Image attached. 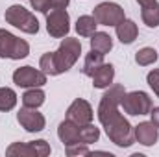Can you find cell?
Masks as SVG:
<instances>
[{"instance_id":"obj_1","label":"cell","mask_w":159,"mask_h":157,"mask_svg":"<svg viewBox=\"0 0 159 157\" xmlns=\"http://www.w3.org/2000/svg\"><path fill=\"white\" fill-rule=\"evenodd\" d=\"M81 54V43L74 37H65L56 52L43 54L39 59V69L46 76H57L74 67Z\"/></svg>"},{"instance_id":"obj_2","label":"cell","mask_w":159,"mask_h":157,"mask_svg":"<svg viewBox=\"0 0 159 157\" xmlns=\"http://www.w3.org/2000/svg\"><path fill=\"white\" fill-rule=\"evenodd\" d=\"M100 124L106 128V133H107L109 141L115 142L120 148H129V146L135 142L131 124L128 122V118L122 117L119 111L113 113L111 117H107L104 122H100Z\"/></svg>"},{"instance_id":"obj_3","label":"cell","mask_w":159,"mask_h":157,"mask_svg":"<svg viewBox=\"0 0 159 157\" xmlns=\"http://www.w3.org/2000/svg\"><path fill=\"white\" fill-rule=\"evenodd\" d=\"M4 17H6V22H7V24L19 28V30L24 32V34L34 35V34L39 32V20L35 19V15L30 13L26 7H22V6H19V4L9 6V7L6 9V15H4Z\"/></svg>"},{"instance_id":"obj_4","label":"cell","mask_w":159,"mask_h":157,"mask_svg":"<svg viewBox=\"0 0 159 157\" xmlns=\"http://www.w3.org/2000/svg\"><path fill=\"white\" fill-rule=\"evenodd\" d=\"M30 54V44L24 39L13 35L7 30H0V57L24 59Z\"/></svg>"},{"instance_id":"obj_5","label":"cell","mask_w":159,"mask_h":157,"mask_svg":"<svg viewBox=\"0 0 159 157\" xmlns=\"http://www.w3.org/2000/svg\"><path fill=\"white\" fill-rule=\"evenodd\" d=\"M120 107L124 109V113L131 117H141V115H150L154 105H152V98L144 91H131L122 96Z\"/></svg>"},{"instance_id":"obj_6","label":"cell","mask_w":159,"mask_h":157,"mask_svg":"<svg viewBox=\"0 0 159 157\" xmlns=\"http://www.w3.org/2000/svg\"><path fill=\"white\" fill-rule=\"evenodd\" d=\"M6 155L9 157H46L50 155V144L46 141H32V142H13L7 150Z\"/></svg>"},{"instance_id":"obj_7","label":"cell","mask_w":159,"mask_h":157,"mask_svg":"<svg viewBox=\"0 0 159 157\" xmlns=\"http://www.w3.org/2000/svg\"><path fill=\"white\" fill-rule=\"evenodd\" d=\"M93 17L102 26H117L119 22H122L126 19L124 17V9L115 2H102V4H98L94 7V11H93Z\"/></svg>"},{"instance_id":"obj_8","label":"cell","mask_w":159,"mask_h":157,"mask_svg":"<svg viewBox=\"0 0 159 157\" xmlns=\"http://www.w3.org/2000/svg\"><path fill=\"white\" fill-rule=\"evenodd\" d=\"M46 30L56 39L67 37L70 30V17L67 9H50L46 13Z\"/></svg>"},{"instance_id":"obj_9","label":"cell","mask_w":159,"mask_h":157,"mask_svg":"<svg viewBox=\"0 0 159 157\" xmlns=\"http://www.w3.org/2000/svg\"><path fill=\"white\" fill-rule=\"evenodd\" d=\"M13 83L17 87H24V89L43 87L46 83V74L34 67H20L13 72Z\"/></svg>"},{"instance_id":"obj_10","label":"cell","mask_w":159,"mask_h":157,"mask_svg":"<svg viewBox=\"0 0 159 157\" xmlns=\"http://www.w3.org/2000/svg\"><path fill=\"white\" fill-rule=\"evenodd\" d=\"M17 120H19V124H20L28 133L43 131V129H44V124H46L43 113H39L35 107H22V109L17 113Z\"/></svg>"},{"instance_id":"obj_11","label":"cell","mask_w":159,"mask_h":157,"mask_svg":"<svg viewBox=\"0 0 159 157\" xmlns=\"http://www.w3.org/2000/svg\"><path fill=\"white\" fill-rule=\"evenodd\" d=\"M93 117H94L93 107H91V104H89L87 100H83V98H76V100L69 105V109H67V118L72 120V122L78 124V126L91 124V122H93Z\"/></svg>"},{"instance_id":"obj_12","label":"cell","mask_w":159,"mask_h":157,"mask_svg":"<svg viewBox=\"0 0 159 157\" xmlns=\"http://www.w3.org/2000/svg\"><path fill=\"white\" fill-rule=\"evenodd\" d=\"M133 137L143 146H154L159 139V129L154 126V122H141L133 128Z\"/></svg>"},{"instance_id":"obj_13","label":"cell","mask_w":159,"mask_h":157,"mask_svg":"<svg viewBox=\"0 0 159 157\" xmlns=\"http://www.w3.org/2000/svg\"><path fill=\"white\" fill-rule=\"evenodd\" d=\"M80 128L78 124H74L72 120H63L57 128V137L59 141L65 144V146H70V144H80L81 142V137H80ZM83 144V142H81Z\"/></svg>"},{"instance_id":"obj_14","label":"cell","mask_w":159,"mask_h":157,"mask_svg":"<svg viewBox=\"0 0 159 157\" xmlns=\"http://www.w3.org/2000/svg\"><path fill=\"white\" fill-rule=\"evenodd\" d=\"M141 6V17L143 22L148 28H157L159 26V2L157 0H137Z\"/></svg>"},{"instance_id":"obj_15","label":"cell","mask_w":159,"mask_h":157,"mask_svg":"<svg viewBox=\"0 0 159 157\" xmlns=\"http://www.w3.org/2000/svg\"><path fill=\"white\" fill-rule=\"evenodd\" d=\"M91 78H93V87L94 89H107L115 79V67L111 63H102Z\"/></svg>"},{"instance_id":"obj_16","label":"cell","mask_w":159,"mask_h":157,"mask_svg":"<svg viewBox=\"0 0 159 157\" xmlns=\"http://www.w3.org/2000/svg\"><path fill=\"white\" fill-rule=\"evenodd\" d=\"M115 32H117V37H119V41L122 44H131L133 41L137 39V35H139L137 24L133 20H129V19H124L122 22H119L115 26Z\"/></svg>"},{"instance_id":"obj_17","label":"cell","mask_w":159,"mask_h":157,"mask_svg":"<svg viewBox=\"0 0 159 157\" xmlns=\"http://www.w3.org/2000/svg\"><path fill=\"white\" fill-rule=\"evenodd\" d=\"M111 48H113V39L109 37V34H106V32H94L91 35V50L100 52V54L106 56Z\"/></svg>"},{"instance_id":"obj_18","label":"cell","mask_w":159,"mask_h":157,"mask_svg":"<svg viewBox=\"0 0 159 157\" xmlns=\"http://www.w3.org/2000/svg\"><path fill=\"white\" fill-rule=\"evenodd\" d=\"M96 26H98V22L93 15H81L76 20V32L80 37H91L96 32Z\"/></svg>"},{"instance_id":"obj_19","label":"cell","mask_w":159,"mask_h":157,"mask_svg":"<svg viewBox=\"0 0 159 157\" xmlns=\"http://www.w3.org/2000/svg\"><path fill=\"white\" fill-rule=\"evenodd\" d=\"M44 104V92L41 91V87H30L24 94H22V105L24 107H41Z\"/></svg>"},{"instance_id":"obj_20","label":"cell","mask_w":159,"mask_h":157,"mask_svg":"<svg viewBox=\"0 0 159 157\" xmlns=\"http://www.w3.org/2000/svg\"><path fill=\"white\" fill-rule=\"evenodd\" d=\"M102 63H104V54L91 50V52L85 56V61H83V74L91 78V76L94 74V70H96Z\"/></svg>"},{"instance_id":"obj_21","label":"cell","mask_w":159,"mask_h":157,"mask_svg":"<svg viewBox=\"0 0 159 157\" xmlns=\"http://www.w3.org/2000/svg\"><path fill=\"white\" fill-rule=\"evenodd\" d=\"M17 105V94L9 87H0V111H11Z\"/></svg>"},{"instance_id":"obj_22","label":"cell","mask_w":159,"mask_h":157,"mask_svg":"<svg viewBox=\"0 0 159 157\" xmlns=\"http://www.w3.org/2000/svg\"><path fill=\"white\" fill-rule=\"evenodd\" d=\"M135 61H137V65H141V67L154 65V63L157 61V52H156L154 48H150V46H144V48H141V50L135 54Z\"/></svg>"},{"instance_id":"obj_23","label":"cell","mask_w":159,"mask_h":157,"mask_svg":"<svg viewBox=\"0 0 159 157\" xmlns=\"http://www.w3.org/2000/svg\"><path fill=\"white\" fill-rule=\"evenodd\" d=\"M80 137H81L83 144H93V142H96L100 139V129L96 126H93V122L85 124V126L80 128Z\"/></svg>"},{"instance_id":"obj_24","label":"cell","mask_w":159,"mask_h":157,"mask_svg":"<svg viewBox=\"0 0 159 157\" xmlns=\"http://www.w3.org/2000/svg\"><path fill=\"white\" fill-rule=\"evenodd\" d=\"M65 152H67V155H89L91 152H89V148H87V144H70V146H65Z\"/></svg>"},{"instance_id":"obj_25","label":"cell","mask_w":159,"mask_h":157,"mask_svg":"<svg viewBox=\"0 0 159 157\" xmlns=\"http://www.w3.org/2000/svg\"><path fill=\"white\" fill-rule=\"evenodd\" d=\"M146 81H148V85L152 87V91L156 92V96L159 98V69L150 70L148 76H146Z\"/></svg>"},{"instance_id":"obj_26","label":"cell","mask_w":159,"mask_h":157,"mask_svg":"<svg viewBox=\"0 0 159 157\" xmlns=\"http://www.w3.org/2000/svg\"><path fill=\"white\" fill-rule=\"evenodd\" d=\"M30 4L34 9H37L39 13H44V15L52 9V0H30Z\"/></svg>"},{"instance_id":"obj_27","label":"cell","mask_w":159,"mask_h":157,"mask_svg":"<svg viewBox=\"0 0 159 157\" xmlns=\"http://www.w3.org/2000/svg\"><path fill=\"white\" fill-rule=\"evenodd\" d=\"M70 0H52V9H65Z\"/></svg>"},{"instance_id":"obj_28","label":"cell","mask_w":159,"mask_h":157,"mask_svg":"<svg viewBox=\"0 0 159 157\" xmlns=\"http://www.w3.org/2000/svg\"><path fill=\"white\" fill-rule=\"evenodd\" d=\"M150 117H152L154 126L159 129V107H152V111H150Z\"/></svg>"}]
</instances>
